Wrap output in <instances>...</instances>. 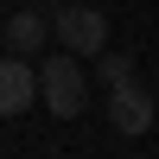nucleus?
<instances>
[{
  "mask_svg": "<svg viewBox=\"0 0 159 159\" xmlns=\"http://www.w3.org/2000/svg\"><path fill=\"white\" fill-rule=\"evenodd\" d=\"M38 102H45L57 121H76V115L89 108V70L76 51H57V57L38 64Z\"/></svg>",
  "mask_w": 159,
  "mask_h": 159,
  "instance_id": "nucleus-1",
  "label": "nucleus"
},
{
  "mask_svg": "<svg viewBox=\"0 0 159 159\" xmlns=\"http://www.w3.org/2000/svg\"><path fill=\"white\" fill-rule=\"evenodd\" d=\"M51 38H57V51L102 57V51H108V19H102V7H89V0H70V7H57V19H51Z\"/></svg>",
  "mask_w": 159,
  "mask_h": 159,
  "instance_id": "nucleus-2",
  "label": "nucleus"
},
{
  "mask_svg": "<svg viewBox=\"0 0 159 159\" xmlns=\"http://www.w3.org/2000/svg\"><path fill=\"white\" fill-rule=\"evenodd\" d=\"M32 102H38V64H25L19 51H7L0 57V121H19Z\"/></svg>",
  "mask_w": 159,
  "mask_h": 159,
  "instance_id": "nucleus-3",
  "label": "nucleus"
},
{
  "mask_svg": "<svg viewBox=\"0 0 159 159\" xmlns=\"http://www.w3.org/2000/svg\"><path fill=\"white\" fill-rule=\"evenodd\" d=\"M153 115H159V102L134 83V76L108 89V121H115V134H127V140H134V134H147V127H153Z\"/></svg>",
  "mask_w": 159,
  "mask_h": 159,
  "instance_id": "nucleus-4",
  "label": "nucleus"
},
{
  "mask_svg": "<svg viewBox=\"0 0 159 159\" xmlns=\"http://www.w3.org/2000/svg\"><path fill=\"white\" fill-rule=\"evenodd\" d=\"M0 38H7V51H19V57H32V51H38V45L51 38V19H45L38 7H19V13H13L7 25H0Z\"/></svg>",
  "mask_w": 159,
  "mask_h": 159,
  "instance_id": "nucleus-5",
  "label": "nucleus"
},
{
  "mask_svg": "<svg viewBox=\"0 0 159 159\" xmlns=\"http://www.w3.org/2000/svg\"><path fill=\"white\" fill-rule=\"evenodd\" d=\"M96 76H102V83H127V76H134V57H127V51H102V57H96Z\"/></svg>",
  "mask_w": 159,
  "mask_h": 159,
  "instance_id": "nucleus-6",
  "label": "nucleus"
}]
</instances>
